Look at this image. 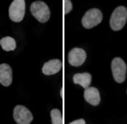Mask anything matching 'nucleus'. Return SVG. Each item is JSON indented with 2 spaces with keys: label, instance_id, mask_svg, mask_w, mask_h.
<instances>
[{
  "label": "nucleus",
  "instance_id": "1",
  "mask_svg": "<svg viewBox=\"0 0 127 124\" xmlns=\"http://www.w3.org/2000/svg\"><path fill=\"white\" fill-rule=\"evenodd\" d=\"M127 21L126 7L120 5L114 10L110 18V26L114 31H119L123 29Z\"/></svg>",
  "mask_w": 127,
  "mask_h": 124
},
{
  "label": "nucleus",
  "instance_id": "2",
  "mask_svg": "<svg viewBox=\"0 0 127 124\" xmlns=\"http://www.w3.org/2000/svg\"><path fill=\"white\" fill-rule=\"evenodd\" d=\"M30 11L33 16L40 23H46L50 18V9L43 1H34L32 3Z\"/></svg>",
  "mask_w": 127,
  "mask_h": 124
},
{
  "label": "nucleus",
  "instance_id": "3",
  "mask_svg": "<svg viewBox=\"0 0 127 124\" xmlns=\"http://www.w3.org/2000/svg\"><path fill=\"white\" fill-rule=\"evenodd\" d=\"M111 69L113 73L114 81L118 83H122L126 79L127 66L125 61L120 57H115L113 59L111 63Z\"/></svg>",
  "mask_w": 127,
  "mask_h": 124
},
{
  "label": "nucleus",
  "instance_id": "4",
  "mask_svg": "<svg viewBox=\"0 0 127 124\" xmlns=\"http://www.w3.org/2000/svg\"><path fill=\"white\" fill-rule=\"evenodd\" d=\"M103 20V14L98 8H92L84 15L82 18L83 26L86 29H91L100 24Z\"/></svg>",
  "mask_w": 127,
  "mask_h": 124
},
{
  "label": "nucleus",
  "instance_id": "5",
  "mask_svg": "<svg viewBox=\"0 0 127 124\" xmlns=\"http://www.w3.org/2000/svg\"><path fill=\"white\" fill-rule=\"evenodd\" d=\"M26 13V2L25 0H14L9 6V18L13 22L19 23L24 19Z\"/></svg>",
  "mask_w": 127,
  "mask_h": 124
},
{
  "label": "nucleus",
  "instance_id": "6",
  "mask_svg": "<svg viewBox=\"0 0 127 124\" xmlns=\"http://www.w3.org/2000/svg\"><path fill=\"white\" fill-rule=\"evenodd\" d=\"M13 117L17 124H30L33 121L32 112L23 105H17L14 108Z\"/></svg>",
  "mask_w": 127,
  "mask_h": 124
},
{
  "label": "nucleus",
  "instance_id": "7",
  "mask_svg": "<svg viewBox=\"0 0 127 124\" xmlns=\"http://www.w3.org/2000/svg\"><path fill=\"white\" fill-rule=\"evenodd\" d=\"M86 60V53L82 48H73L68 53V63L73 66H80Z\"/></svg>",
  "mask_w": 127,
  "mask_h": 124
},
{
  "label": "nucleus",
  "instance_id": "8",
  "mask_svg": "<svg viewBox=\"0 0 127 124\" xmlns=\"http://www.w3.org/2000/svg\"><path fill=\"white\" fill-rule=\"evenodd\" d=\"M12 82H13V73L10 65L7 63L0 64V83L5 87H8L9 85H11Z\"/></svg>",
  "mask_w": 127,
  "mask_h": 124
},
{
  "label": "nucleus",
  "instance_id": "9",
  "mask_svg": "<svg viewBox=\"0 0 127 124\" xmlns=\"http://www.w3.org/2000/svg\"><path fill=\"white\" fill-rule=\"evenodd\" d=\"M62 69V62L59 59H52L43 65L42 72L45 75H53Z\"/></svg>",
  "mask_w": 127,
  "mask_h": 124
},
{
  "label": "nucleus",
  "instance_id": "10",
  "mask_svg": "<svg viewBox=\"0 0 127 124\" xmlns=\"http://www.w3.org/2000/svg\"><path fill=\"white\" fill-rule=\"evenodd\" d=\"M84 97L88 103L93 106H97L101 101L100 93L95 87L86 88L84 93Z\"/></svg>",
  "mask_w": 127,
  "mask_h": 124
},
{
  "label": "nucleus",
  "instance_id": "11",
  "mask_svg": "<svg viewBox=\"0 0 127 124\" xmlns=\"http://www.w3.org/2000/svg\"><path fill=\"white\" fill-rule=\"evenodd\" d=\"M73 82L75 84H79L83 88H88L92 82V75L89 73H82V74H74L73 77Z\"/></svg>",
  "mask_w": 127,
  "mask_h": 124
},
{
  "label": "nucleus",
  "instance_id": "12",
  "mask_svg": "<svg viewBox=\"0 0 127 124\" xmlns=\"http://www.w3.org/2000/svg\"><path fill=\"white\" fill-rule=\"evenodd\" d=\"M0 45L4 51L5 52H10V51H14L16 47V40L14 39L13 37L11 36H5L3 37L2 39L0 40Z\"/></svg>",
  "mask_w": 127,
  "mask_h": 124
},
{
  "label": "nucleus",
  "instance_id": "13",
  "mask_svg": "<svg viewBox=\"0 0 127 124\" xmlns=\"http://www.w3.org/2000/svg\"><path fill=\"white\" fill-rule=\"evenodd\" d=\"M52 124H63V117L58 109H53L50 112Z\"/></svg>",
  "mask_w": 127,
  "mask_h": 124
},
{
  "label": "nucleus",
  "instance_id": "14",
  "mask_svg": "<svg viewBox=\"0 0 127 124\" xmlns=\"http://www.w3.org/2000/svg\"><path fill=\"white\" fill-rule=\"evenodd\" d=\"M73 9V4L71 0H64V15H67Z\"/></svg>",
  "mask_w": 127,
  "mask_h": 124
},
{
  "label": "nucleus",
  "instance_id": "15",
  "mask_svg": "<svg viewBox=\"0 0 127 124\" xmlns=\"http://www.w3.org/2000/svg\"><path fill=\"white\" fill-rule=\"evenodd\" d=\"M69 124H85V122L84 119H79V120L74 121V122H72L71 123H69Z\"/></svg>",
  "mask_w": 127,
  "mask_h": 124
}]
</instances>
